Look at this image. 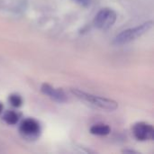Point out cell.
Here are the masks:
<instances>
[{"label": "cell", "mask_w": 154, "mask_h": 154, "mask_svg": "<svg viewBox=\"0 0 154 154\" xmlns=\"http://www.w3.org/2000/svg\"><path fill=\"white\" fill-rule=\"evenodd\" d=\"M71 93L76 97L79 98L80 100L90 103L91 105H94V106H96L101 109H105V110H108V111H114L118 107V104L113 99H109L106 97L88 94L87 92L81 91L79 89H75V88L71 89Z\"/></svg>", "instance_id": "cell-1"}, {"label": "cell", "mask_w": 154, "mask_h": 154, "mask_svg": "<svg viewBox=\"0 0 154 154\" xmlns=\"http://www.w3.org/2000/svg\"><path fill=\"white\" fill-rule=\"evenodd\" d=\"M152 23H153L152 21H148L136 27L123 31L122 32H120L118 35L116 36L114 40V43L116 45H124L136 40L137 38L146 33L152 27Z\"/></svg>", "instance_id": "cell-2"}, {"label": "cell", "mask_w": 154, "mask_h": 154, "mask_svg": "<svg viewBox=\"0 0 154 154\" xmlns=\"http://www.w3.org/2000/svg\"><path fill=\"white\" fill-rule=\"evenodd\" d=\"M116 21V13L111 8H103L96 15L94 24L97 29L108 30Z\"/></svg>", "instance_id": "cell-3"}, {"label": "cell", "mask_w": 154, "mask_h": 154, "mask_svg": "<svg viewBox=\"0 0 154 154\" xmlns=\"http://www.w3.org/2000/svg\"><path fill=\"white\" fill-rule=\"evenodd\" d=\"M133 134L138 141H149L153 140L154 129L152 125L139 122L133 126Z\"/></svg>", "instance_id": "cell-4"}, {"label": "cell", "mask_w": 154, "mask_h": 154, "mask_svg": "<svg viewBox=\"0 0 154 154\" xmlns=\"http://www.w3.org/2000/svg\"><path fill=\"white\" fill-rule=\"evenodd\" d=\"M20 132L27 137H36L41 132L40 124L33 118H27L20 125Z\"/></svg>", "instance_id": "cell-5"}, {"label": "cell", "mask_w": 154, "mask_h": 154, "mask_svg": "<svg viewBox=\"0 0 154 154\" xmlns=\"http://www.w3.org/2000/svg\"><path fill=\"white\" fill-rule=\"evenodd\" d=\"M41 91L50 97L51 99L60 102V103H63L65 101H67V97L66 94L64 93V91L61 88H55L52 86H51L50 84L47 83H43L41 87Z\"/></svg>", "instance_id": "cell-6"}, {"label": "cell", "mask_w": 154, "mask_h": 154, "mask_svg": "<svg viewBox=\"0 0 154 154\" xmlns=\"http://www.w3.org/2000/svg\"><path fill=\"white\" fill-rule=\"evenodd\" d=\"M110 132H111L110 127L107 125H104V124H97L90 128V133L94 135L104 136L109 134Z\"/></svg>", "instance_id": "cell-7"}, {"label": "cell", "mask_w": 154, "mask_h": 154, "mask_svg": "<svg viewBox=\"0 0 154 154\" xmlns=\"http://www.w3.org/2000/svg\"><path fill=\"white\" fill-rule=\"evenodd\" d=\"M3 119L8 125H15L19 120V115L14 111H6L3 116Z\"/></svg>", "instance_id": "cell-8"}, {"label": "cell", "mask_w": 154, "mask_h": 154, "mask_svg": "<svg viewBox=\"0 0 154 154\" xmlns=\"http://www.w3.org/2000/svg\"><path fill=\"white\" fill-rule=\"evenodd\" d=\"M10 104L14 106V107H20L23 104V99L21 97L20 95L18 94H11L9 96V98H8Z\"/></svg>", "instance_id": "cell-9"}, {"label": "cell", "mask_w": 154, "mask_h": 154, "mask_svg": "<svg viewBox=\"0 0 154 154\" xmlns=\"http://www.w3.org/2000/svg\"><path fill=\"white\" fill-rule=\"evenodd\" d=\"M72 1H74L77 4L83 5V6H88L90 5V0H72Z\"/></svg>", "instance_id": "cell-10"}, {"label": "cell", "mask_w": 154, "mask_h": 154, "mask_svg": "<svg viewBox=\"0 0 154 154\" xmlns=\"http://www.w3.org/2000/svg\"><path fill=\"white\" fill-rule=\"evenodd\" d=\"M123 152L124 153H137V152L133 151V150H124Z\"/></svg>", "instance_id": "cell-11"}, {"label": "cell", "mask_w": 154, "mask_h": 154, "mask_svg": "<svg viewBox=\"0 0 154 154\" xmlns=\"http://www.w3.org/2000/svg\"><path fill=\"white\" fill-rule=\"evenodd\" d=\"M2 111H3V105L0 103V114L2 113Z\"/></svg>", "instance_id": "cell-12"}]
</instances>
